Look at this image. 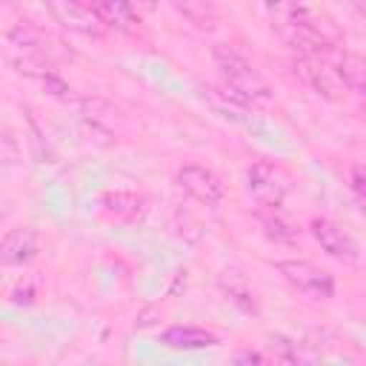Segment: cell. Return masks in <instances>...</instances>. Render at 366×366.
Here are the masks:
<instances>
[{
  "label": "cell",
  "mask_w": 366,
  "mask_h": 366,
  "mask_svg": "<svg viewBox=\"0 0 366 366\" xmlns=\"http://www.w3.org/2000/svg\"><path fill=\"white\" fill-rule=\"evenodd\" d=\"M214 63L223 80V92L240 103V106H269L272 103V86L266 77L232 46H214Z\"/></svg>",
  "instance_id": "6da1fadb"
},
{
  "label": "cell",
  "mask_w": 366,
  "mask_h": 366,
  "mask_svg": "<svg viewBox=\"0 0 366 366\" xmlns=\"http://www.w3.org/2000/svg\"><path fill=\"white\" fill-rule=\"evenodd\" d=\"M280 277L309 300H329L335 295V280L326 269L309 263V260H280L277 263Z\"/></svg>",
  "instance_id": "7a4b0ae2"
},
{
  "label": "cell",
  "mask_w": 366,
  "mask_h": 366,
  "mask_svg": "<svg viewBox=\"0 0 366 366\" xmlns=\"http://www.w3.org/2000/svg\"><path fill=\"white\" fill-rule=\"evenodd\" d=\"M246 189L263 209H277L289 192V177L266 160H257L246 169Z\"/></svg>",
  "instance_id": "3957f363"
},
{
  "label": "cell",
  "mask_w": 366,
  "mask_h": 366,
  "mask_svg": "<svg viewBox=\"0 0 366 366\" xmlns=\"http://www.w3.org/2000/svg\"><path fill=\"white\" fill-rule=\"evenodd\" d=\"M174 180H177V186H180L192 200H197V203H203V206H217V203L223 200V194H226L223 180H220L212 169H206V166H200V163H186V166H180L177 174H174Z\"/></svg>",
  "instance_id": "277c9868"
},
{
  "label": "cell",
  "mask_w": 366,
  "mask_h": 366,
  "mask_svg": "<svg viewBox=\"0 0 366 366\" xmlns=\"http://www.w3.org/2000/svg\"><path fill=\"white\" fill-rule=\"evenodd\" d=\"M309 232H312V237L317 240V246H320L329 257H335V260H340V263H357V260H360V246H357V240H355L343 226H337L335 220L315 217V220L309 223Z\"/></svg>",
  "instance_id": "5b68a950"
},
{
  "label": "cell",
  "mask_w": 366,
  "mask_h": 366,
  "mask_svg": "<svg viewBox=\"0 0 366 366\" xmlns=\"http://www.w3.org/2000/svg\"><path fill=\"white\" fill-rule=\"evenodd\" d=\"M43 3L49 6L51 17L63 29H69L80 37H92V40H97L103 34V23L97 20V14L89 6H83L80 0H43Z\"/></svg>",
  "instance_id": "8992f818"
},
{
  "label": "cell",
  "mask_w": 366,
  "mask_h": 366,
  "mask_svg": "<svg viewBox=\"0 0 366 366\" xmlns=\"http://www.w3.org/2000/svg\"><path fill=\"white\" fill-rule=\"evenodd\" d=\"M40 252V237L31 226H17L6 232L0 240V263L3 266H29Z\"/></svg>",
  "instance_id": "52a82bcc"
},
{
  "label": "cell",
  "mask_w": 366,
  "mask_h": 366,
  "mask_svg": "<svg viewBox=\"0 0 366 366\" xmlns=\"http://www.w3.org/2000/svg\"><path fill=\"white\" fill-rule=\"evenodd\" d=\"M160 343L169 349H177V352H197V349L217 346L220 337L200 326H169L160 332Z\"/></svg>",
  "instance_id": "ba28073f"
},
{
  "label": "cell",
  "mask_w": 366,
  "mask_h": 366,
  "mask_svg": "<svg viewBox=\"0 0 366 366\" xmlns=\"http://www.w3.org/2000/svg\"><path fill=\"white\" fill-rule=\"evenodd\" d=\"M97 20L103 23V29H117V31H129L132 23L137 20V11L126 3V0H92L89 6Z\"/></svg>",
  "instance_id": "9c48e42d"
},
{
  "label": "cell",
  "mask_w": 366,
  "mask_h": 366,
  "mask_svg": "<svg viewBox=\"0 0 366 366\" xmlns=\"http://www.w3.org/2000/svg\"><path fill=\"white\" fill-rule=\"evenodd\" d=\"M100 206H103V212L109 217L126 220V223H134L143 214V200L134 192H103Z\"/></svg>",
  "instance_id": "30bf717a"
},
{
  "label": "cell",
  "mask_w": 366,
  "mask_h": 366,
  "mask_svg": "<svg viewBox=\"0 0 366 366\" xmlns=\"http://www.w3.org/2000/svg\"><path fill=\"white\" fill-rule=\"evenodd\" d=\"M169 3L200 31H212L214 23H217V14H214L209 0H169Z\"/></svg>",
  "instance_id": "8fae6325"
},
{
  "label": "cell",
  "mask_w": 366,
  "mask_h": 366,
  "mask_svg": "<svg viewBox=\"0 0 366 366\" xmlns=\"http://www.w3.org/2000/svg\"><path fill=\"white\" fill-rule=\"evenodd\" d=\"M257 220H260V226H263V234H266L269 240H274V243H292L295 234H297V229L280 214V206H277V209H263V206H260Z\"/></svg>",
  "instance_id": "7c38bea8"
},
{
  "label": "cell",
  "mask_w": 366,
  "mask_h": 366,
  "mask_svg": "<svg viewBox=\"0 0 366 366\" xmlns=\"http://www.w3.org/2000/svg\"><path fill=\"white\" fill-rule=\"evenodd\" d=\"M23 157V149H20V140L14 137L11 129L0 126V166H17Z\"/></svg>",
  "instance_id": "4fadbf2b"
},
{
  "label": "cell",
  "mask_w": 366,
  "mask_h": 366,
  "mask_svg": "<svg viewBox=\"0 0 366 366\" xmlns=\"http://www.w3.org/2000/svg\"><path fill=\"white\" fill-rule=\"evenodd\" d=\"M269 340H272L269 346H272V352H274L277 360H286V363L300 360V352H297V343H295V340H289V337H283V335H272Z\"/></svg>",
  "instance_id": "5bb4252c"
},
{
  "label": "cell",
  "mask_w": 366,
  "mask_h": 366,
  "mask_svg": "<svg viewBox=\"0 0 366 366\" xmlns=\"http://www.w3.org/2000/svg\"><path fill=\"white\" fill-rule=\"evenodd\" d=\"M349 186H352V192H355L357 203H363V197H366V180H363V166H360V163H355V166H352Z\"/></svg>",
  "instance_id": "9a60e30c"
},
{
  "label": "cell",
  "mask_w": 366,
  "mask_h": 366,
  "mask_svg": "<svg viewBox=\"0 0 366 366\" xmlns=\"http://www.w3.org/2000/svg\"><path fill=\"white\" fill-rule=\"evenodd\" d=\"M232 360H234V363H263L266 357H263L260 352H237Z\"/></svg>",
  "instance_id": "2e32d148"
},
{
  "label": "cell",
  "mask_w": 366,
  "mask_h": 366,
  "mask_svg": "<svg viewBox=\"0 0 366 366\" xmlns=\"http://www.w3.org/2000/svg\"><path fill=\"white\" fill-rule=\"evenodd\" d=\"M352 6H355L357 14H363V0H352Z\"/></svg>",
  "instance_id": "e0dca14e"
}]
</instances>
